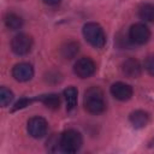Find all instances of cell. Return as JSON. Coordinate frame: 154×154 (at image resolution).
<instances>
[{"mask_svg":"<svg viewBox=\"0 0 154 154\" xmlns=\"http://www.w3.org/2000/svg\"><path fill=\"white\" fill-rule=\"evenodd\" d=\"M84 108L91 114H100L106 109V101L102 90L99 87H90L84 93Z\"/></svg>","mask_w":154,"mask_h":154,"instance_id":"6da1fadb","label":"cell"},{"mask_svg":"<svg viewBox=\"0 0 154 154\" xmlns=\"http://www.w3.org/2000/svg\"><path fill=\"white\" fill-rule=\"evenodd\" d=\"M83 143L82 135L73 129L64 131L59 137V149L64 153H76L81 149Z\"/></svg>","mask_w":154,"mask_h":154,"instance_id":"7a4b0ae2","label":"cell"},{"mask_svg":"<svg viewBox=\"0 0 154 154\" xmlns=\"http://www.w3.org/2000/svg\"><path fill=\"white\" fill-rule=\"evenodd\" d=\"M83 36L87 42L94 48H102L106 45V35L101 25L90 22L83 26Z\"/></svg>","mask_w":154,"mask_h":154,"instance_id":"3957f363","label":"cell"},{"mask_svg":"<svg viewBox=\"0 0 154 154\" xmlns=\"http://www.w3.org/2000/svg\"><path fill=\"white\" fill-rule=\"evenodd\" d=\"M32 48V38L28 34H18L11 41V49L16 55H26Z\"/></svg>","mask_w":154,"mask_h":154,"instance_id":"277c9868","label":"cell"},{"mask_svg":"<svg viewBox=\"0 0 154 154\" xmlns=\"http://www.w3.org/2000/svg\"><path fill=\"white\" fill-rule=\"evenodd\" d=\"M150 38V30L143 23H136L129 29V41L134 45H144Z\"/></svg>","mask_w":154,"mask_h":154,"instance_id":"5b68a950","label":"cell"},{"mask_svg":"<svg viewBox=\"0 0 154 154\" xmlns=\"http://www.w3.org/2000/svg\"><path fill=\"white\" fill-rule=\"evenodd\" d=\"M96 71V64L89 57L79 58L73 65V72L79 78H88Z\"/></svg>","mask_w":154,"mask_h":154,"instance_id":"8992f818","label":"cell"},{"mask_svg":"<svg viewBox=\"0 0 154 154\" xmlns=\"http://www.w3.org/2000/svg\"><path fill=\"white\" fill-rule=\"evenodd\" d=\"M28 132L34 138H42L48 130V124L42 117H32L29 119L26 125Z\"/></svg>","mask_w":154,"mask_h":154,"instance_id":"52a82bcc","label":"cell"},{"mask_svg":"<svg viewBox=\"0 0 154 154\" xmlns=\"http://www.w3.org/2000/svg\"><path fill=\"white\" fill-rule=\"evenodd\" d=\"M12 76L18 82L30 81L34 76V67L29 63H19L16 64L12 69Z\"/></svg>","mask_w":154,"mask_h":154,"instance_id":"ba28073f","label":"cell"},{"mask_svg":"<svg viewBox=\"0 0 154 154\" xmlns=\"http://www.w3.org/2000/svg\"><path fill=\"white\" fill-rule=\"evenodd\" d=\"M111 94L114 99L119 101H128L132 96V88L123 82H116L111 85Z\"/></svg>","mask_w":154,"mask_h":154,"instance_id":"9c48e42d","label":"cell"},{"mask_svg":"<svg viewBox=\"0 0 154 154\" xmlns=\"http://www.w3.org/2000/svg\"><path fill=\"white\" fill-rule=\"evenodd\" d=\"M122 72L128 78H137L141 76L142 66L135 58H129L122 64Z\"/></svg>","mask_w":154,"mask_h":154,"instance_id":"30bf717a","label":"cell"},{"mask_svg":"<svg viewBox=\"0 0 154 154\" xmlns=\"http://www.w3.org/2000/svg\"><path fill=\"white\" fill-rule=\"evenodd\" d=\"M129 120H130L131 125L135 129H142V128H144L148 124V122H149V114L146 111L138 109V111H135V112H132L130 114Z\"/></svg>","mask_w":154,"mask_h":154,"instance_id":"8fae6325","label":"cell"},{"mask_svg":"<svg viewBox=\"0 0 154 154\" xmlns=\"http://www.w3.org/2000/svg\"><path fill=\"white\" fill-rule=\"evenodd\" d=\"M4 22H5V25L10 29V30H18L22 28L23 25V19L20 16H18L17 13H13V12H8L5 14L4 17Z\"/></svg>","mask_w":154,"mask_h":154,"instance_id":"7c38bea8","label":"cell"},{"mask_svg":"<svg viewBox=\"0 0 154 154\" xmlns=\"http://www.w3.org/2000/svg\"><path fill=\"white\" fill-rule=\"evenodd\" d=\"M35 100H38L46 107L52 108V109H57L60 106V97H59L58 94H45V95H41V96L36 97Z\"/></svg>","mask_w":154,"mask_h":154,"instance_id":"4fadbf2b","label":"cell"},{"mask_svg":"<svg viewBox=\"0 0 154 154\" xmlns=\"http://www.w3.org/2000/svg\"><path fill=\"white\" fill-rule=\"evenodd\" d=\"M77 96H78V91L75 87H67L64 90V97H65V101H66V109L67 111H72L76 107Z\"/></svg>","mask_w":154,"mask_h":154,"instance_id":"5bb4252c","label":"cell"},{"mask_svg":"<svg viewBox=\"0 0 154 154\" xmlns=\"http://www.w3.org/2000/svg\"><path fill=\"white\" fill-rule=\"evenodd\" d=\"M138 17L144 22H154V4H142L138 7Z\"/></svg>","mask_w":154,"mask_h":154,"instance_id":"9a60e30c","label":"cell"},{"mask_svg":"<svg viewBox=\"0 0 154 154\" xmlns=\"http://www.w3.org/2000/svg\"><path fill=\"white\" fill-rule=\"evenodd\" d=\"M79 51V46L77 42H73V41H70L67 43H65L63 47H61V55L65 58V59H72L76 57V54L78 53Z\"/></svg>","mask_w":154,"mask_h":154,"instance_id":"2e32d148","label":"cell"},{"mask_svg":"<svg viewBox=\"0 0 154 154\" xmlns=\"http://www.w3.org/2000/svg\"><path fill=\"white\" fill-rule=\"evenodd\" d=\"M12 100H13V93L6 87H1L0 88V105L2 107H6L7 105L11 103Z\"/></svg>","mask_w":154,"mask_h":154,"instance_id":"e0dca14e","label":"cell"},{"mask_svg":"<svg viewBox=\"0 0 154 154\" xmlns=\"http://www.w3.org/2000/svg\"><path fill=\"white\" fill-rule=\"evenodd\" d=\"M32 101H34L32 99L22 97L19 101H17V102L14 103V106H13V108H12V112H14V111H18V109H22V108H24V107L29 106V105H30Z\"/></svg>","mask_w":154,"mask_h":154,"instance_id":"ac0fdd59","label":"cell"},{"mask_svg":"<svg viewBox=\"0 0 154 154\" xmlns=\"http://www.w3.org/2000/svg\"><path fill=\"white\" fill-rule=\"evenodd\" d=\"M144 69L147 70V72L154 77V55H149L144 60Z\"/></svg>","mask_w":154,"mask_h":154,"instance_id":"d6986e66","label":"cell"},{"mask_svg":"<svg viewBox=\"0 0 154 154\" xmlns=\"http://www.w3.org/2000/svg\"><path fill=\"white\" fill-rule=\"evenodd\" d=\"M42 1L47 5H49V6H54V5H58L61 0H42Z\"/></svg>","mask_w":154,"mask_h":154,"instance_id":"ffe728a7","label":"cell"},{"mask_svg":"<svg viewBox=\"0 0 154 154\" xmlns=\"http://www.w3.org/2000/svg\"><path fill=\"white\" fill-rule=\"evenodd\" d=\"M149 146H150V147H153V146H154V138L152 140V142H150V144H149Z\"/></svg>","mask_w":154,"mask_h":154,"instance_id":"44dd1931","label":"cell"}]
</instances>
